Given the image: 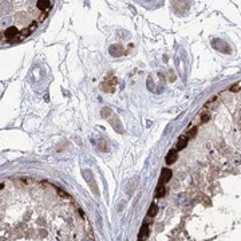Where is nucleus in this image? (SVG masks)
Masks as SVG:
<instances>
[{
  "label": "nucleus",
  "mask_w": 241,
  "mask_h": 241,
  "mask_svg": "<svg viewBox=\"0 0 241 241\" xmlns=\"http://www.w3.org/2000/svg\"><path fill=\"white\" fill-rule=\"evenodd\" d=\"M170 178H172V170L170 169H162L161 172V178H159V185H164L166 182H169Z\"/></svg>",
  "instance_id": "f257e3e1"
},
{
  "label": "nucleus",
  "mask_w": 241,
  "mask_h": 241,
  "mask_svg": "<svg viewBox=\"0 0 241 241\" xmlns=\"http://www.w3.org/2000/svg\"><path fill=\"white\" fill-rule=\"evenodd\" d=\"M177 157H178V154H177V149H173V150H170L169 153H168V155H166V165H172V164H174V162L177 161Z\"/></svg>",
  "instance_id": "f03ea898"
},
{
  "label": "nucleus",
  "mask_w": 241,
  "mask_h": 241,
  "mask_svg": "<svg viewBox=\"0 0 241 241\" xmlns=\"http://www.w3.org/2000/svg\"><path fill=\"white\" fill-rule=\"evenodd\" d=\"M188 141H189L188 135H181L180 139H178V142H177V151L185 149V147H186V145H188Z\"/></svg>",
  "instance_id": "7ed1b4c3"
},
{
  "label": "nucleus",
  "mask_w": 241,
  "mask_h": 241,
  "mask_svg": "<svg viewBox=\"0 0 241 241\" xmlns=\"http://www.w3.org/2000/svg\"><path fill=\"white\" fill-rule=\"evenodd\" d=\"M147 236H149V225H147V224H143V225H142V228H141V232H139L138 240H139V241H143Z\"/></svg>",
  "instance_id": "20e7f679"
},
{
  "label": "nucleus",
  "mask_w": 241,
  "mask_h": 241,
  "mask_svg": "<svg viewBox=\"0 0 241 241\" xmlns=\"http://www.w3.org/2000/svg\"><path fill=\"white\" fill-rule=\"evenodd\" d=\"M51 4H52L51 2H38L36 3V7L42 11H48L51 8Z\"/></svg>",
  "instance_id": "39448f33"
},
{
  "label": "nucleus",
  "mask_w": 241,
  "mask_h": 241,
  "mask_svg": "<svg viewBox=\"0 0 241 241\" xmlns=\"http://www.w3.org/2000/svg\"><path fill=\"white\" fill-rule=\"evenodd\" d=\"M164 196H165V188H164V185H159V184H158L157 192H155V197H157V198H161V197H164Z\"/></svg>",
  "instance_id": "423d86ee"
},
{
  "label": "nucleus",
  "mask_w": 241,
  "mask_h": 241,
  "mask_svg": "<svg viewBox=\"0 0 241 241\" xmlns=\"http://www.w3.org/2000/svg\"><path fill=\"white\" fill-rule=\"evenodd\" d=\"M157 212H158V208H157V205L153 202L150 205V209H149V212H147V216L149 217H154L155 214H157Z\"/></svg>",
  "instance_id": "0eeeda50"
},
{
  "label": "nucleus",
  "mask_w": 241,
  "mask_h": 241,
  "mask_svg": "<svg viewBox=\"0 0 241 241\" xmlns=\"http://www.w3.org/2000/svg\"><path fill=\"white\" fill-rule=\"evenodd\" d=\"M240 87H241V83H236V84H233V86L231 87V91H233V92H237L240 90Z\"/></svg>",
  "instance_id": "6e6552de"
},
{
  "label": "nucleus",
  "mask_w": 241,
  "mask_h": 241,
  "mask_svg": "<svg viewBox=\"0 0 241 241\" xmlns=\"http://www.w3.org/2000/svg\"><path fill=\"white\" fill-rule=\"evenodd\" d=\"M196 133H197V127H193L192 130L188 133V134H189V135H188V138H193V137L196 135Z\"/></svg>",
  "instance_id": "1a4fd4ad"
},
{
  "label": "nucleus",
  "mask_w": 241,
  "mask_h": 241,
  "mask_svg": "<svg viewBox=\"0 0 241 241\" xmlns=\"http://www.w3.org/2000/svg\"><path fill=\"white\" fill-rule=\"evenodd\" d=\"M208 121H209V114H202V117H201V122H202V123H205V122H208Z\"/></svg>",
  "instance_id": "9d476101"
}]
</instances>
